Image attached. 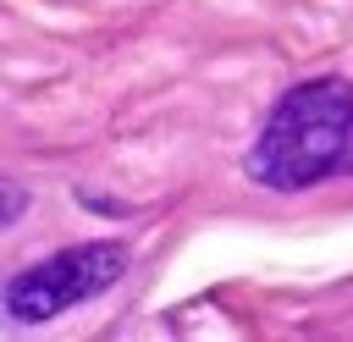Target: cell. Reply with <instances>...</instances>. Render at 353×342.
I'll list each match as a JSON object with an SVG mask.
<instances>
[{
  "mask_svg": "<svg viewBox=\"0 0 353 342\" xmlns=\"http://www.w3.org/2000/svg\"><path fill=\"white\" fill-rule=\"evenodd\" d=\"M248 171L265 188H309L353 171V83L314 77L298 83L265 121Z\"/></svg>",
  "mask_w": 353,
  "mask_h": 342,
  "instance_id": "cell-1",
  "label": "cell"
},
{
  "mask_svg": "<svg viewBox=\"0 0 353 342\" xmlns=\"http://www.w3.org/2000/svg\"><path fill=\"white\" fill-rule=\"evenodd\" d=\"M121 270H127V248L121 243H77V248L50 254L44 265L22 270L6 287V314L11 320H50V314L105 292Z\"/></svg>",
  "mask_w": 353,
  "mask_h": 342,
  "instance_id": "cell-2",
  "label": "cell"
},
{
  "mask_svg": "<svg viewBox=\"0 0 353 342\" xmlns=\"http://www.w3.org/2000/svg\"><path fill=\"white\" fill-rule=\"evenodd\" d=\"M22 210H28V193H17L11 182H0V226H6V221H17Z\"/></svg>",
  "mask_w": 353,
  "mask_h": 342,
  "instance_id": "cell-3",
  "label": "cell"
}]
</instances>
